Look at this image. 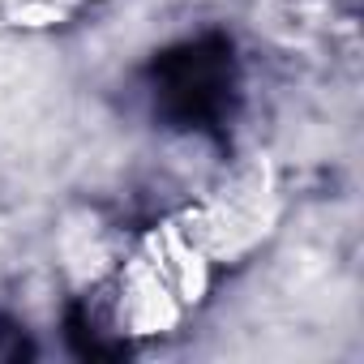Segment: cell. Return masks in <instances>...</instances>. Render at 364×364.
Listing matches in <instances>:
<instances>
[{
  "label": "cell",
  "mask_w": 364,
  "mask_h": 364,
  "mask_svg": "<svg viewBox=\"0 0 364 364\" xmlns=\"http://www.w3.org/2000/svg\"><path fill=\"white\" fill-rule=\"evenodd\" d=\"M232 43L219 35L189 39L154 60L159 112L180 129H206L228 116L232 103Z\"/></svg>",
  "instance_id": "cell-1"
},
{
  "label": "cell",
  "mask_w": 364,
  "mask_h": 364,
  "mask_svg": "<svg viewBox=\"0 0 364 364\" xmlns=\"http://www.w3.org/2000/svg\"><path fill=\"white\" fill-rule=\"evenodd\" d=\"M22 355H31V343H26L22 326L0 317V360H22Z\"/></svg>",
  "instance_id": "cell-2"
}]
</instances>
